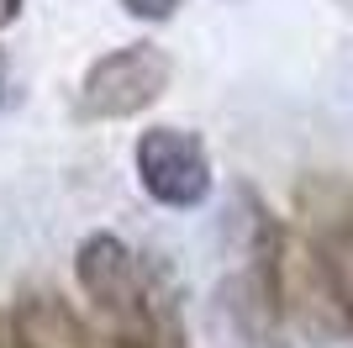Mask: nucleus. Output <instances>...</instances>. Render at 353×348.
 Listing matches in <instances>:
<instances>
[{
    "label": "nucleus",
    "instance_id": "nucleus-1",
    "mask_svg": "<svg viewBox=\"0 0 353 348\" xmlns=\"http://www.w3.org/2000/svg\"><path fill=\"white\" fill-rule=\"evenodd\" d=\"M74 275H79V290L90 296V306L105 327V343L163 348V327H159V311H153V296H148V280L137 269V253L121 238H111V232L85 238L74 253Z\"/></svg>",
    "mask_w": 353,
    "mask_h": 348
},
{
    "label": "nucleus",
    "instance_id": "nucleus-3",
    "mask_svg": "<svg viewBox=\"0 0 353 348\" xmlns=\"http://www.w3.org/2000/svg\"><path fill=\"white\" fill-rule=\"evenodd\" d=\"M137 180L143 190L153 195L159 206H201L211 195V159L195 132H179V127H148L137 137Z\"/></svg>",
    "mask_w": 353,
    "mask_h": 348
},
{
    "label": "nucleus",
    "instance_id": "nucleus-7",
    "mask_svg": "<svg viewBox=\"0 0 353 348\" xmlns=\"http://www.w3.org/2000/svg\"><path fill=\"white\" fill-rule=\"evenodd\" d=\"M0 348H21V333H16V317L0 311Z\"/></svg>",
    "mask_w": 353,
    "mask_h": 348
},
{
    "label": "nucleus",
    "instance_id": "nucleus-5",
    "mask_svg": "<svg viewBox=\"0 0 353 348\" xmlns=\"http://www.w3.org/2000/svg\"><path fill=\"white\" fill-rule=\"evenodd\" d=\"M311 243L322 248V264H327V280H332V296H338L343 327L353 333V222L322 232V238H311Z\"/></svg>",
    "mask_w": 353,
    "mask_h": 348
},
{
    "label": "nucleus",
    "instance_id": "nucleus-2",
    "mask_svg": "<svg viewBox=\"0 0 353 348\" xmlns=\"http://www.w3.org/2000/svg\"><path fill=\"white\" fill-rule=\"evenodd\" d=\"M169 53L153 43H132L117 48V53L95 58L79 79V111L101 116V122H121V116H137L143 106H153L169 90Z\"/></svg>",
    "mask_w": 353,
    "mask_h": 348
},
{
    "label": "nucleus",
    "instance_id": "nucleus-4",
    "mask_svg": "<svg viewBox=\"0 0 353 348\" xmlns=\"http://www.w3.org/2000/svg\"><path fill=\"white\" fill-rule=\"evenodd\" d=\"M11 317H16V333H21V348H101L85 333V322L48 290H27Z\"/></svg>",
    "mask_w": 353,
    "mask_h": 348
},
{
    "label": "nucleus",
    "instance_id": "nucleus-9",
    "mask_svg": "<svg viewBox=\"0 0 353 348\" xmlns=\"http://www.w3.org/2000/svg\"><path fill=\"white\" fill-rule=\"evenodd\" d=\"M101 348H121V343H101Z\"/></svg>",
    "mask_w": 353,
    "mask_h": 348
},
{
    "label": "nucleus",
    "instance_id": "nucleus-8",
    "mask_svg": "<svg viewBox=\"0 0 353 348\" xmlns=\"http://www.w3.org/2000/svg\"><path fill=\"white\" fill-rule=\"evenodd\" d=\"M16 16H21V0H0V27H11Z\"/></svg>",
    "mask_w": 353,
    "mask_h": 348
},
{
    "label": "nucleus",
    "instance_id": "nucleus-6",
    "mask_svg": "<svg viewBox=\"0 0 353 348\" xmlns=\"http://www.w3.org/2000/svg\"><path fill=\"white\" fill-rule=\"evenodd\" d=\"M127 16H143V21H163V16L179 11V0H121Z\"/></svg>",
    "mask_w": 353,
    "mask_h": 348
}]
</instances>
